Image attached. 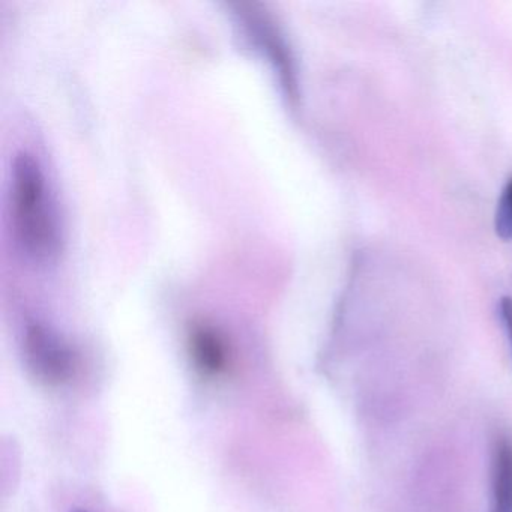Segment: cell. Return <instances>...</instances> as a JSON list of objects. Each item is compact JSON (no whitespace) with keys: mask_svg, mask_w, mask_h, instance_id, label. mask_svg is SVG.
I'll use <instances>...</instances> for the list:
<instances>
[{"mask_svg":"<svg viewBox=\"0 0 512 512\" xmlns=\"http://www.w3.org/2000/svg\"><path fill=\"white\" fill-rule=\"evenodd\" d=\"M74 512H86V511H82V509H77V511H74Z\"/></svg>","mask_w":512,"mask_h":512,"instance_id":"7","label":"cell"},{"mask_svg":"<svg viewBox=\"0 0 512 512\" xmlns=\"http://www.w3.org/2000/svg\"><path fill=\"white\" fill-rule=\"evenodd\" d=\"M496 232L505 241L512 239V179L506 184L497 206Z\"/></svg>","mask_w":512,"mask_h":512,"instance_id":"5","label":"cell"},{"mask_svg":"<svg viewBox=\"0 0 512 512\" xmlns=\"http://www.w3.org/2000/svg\"><path fill=\"white\" fill-rule=\"evenodd\" d=\"M191 358L197 370L205 376H218L227 367V347L217 329L200 323L194 325L188 337Z\"/></svg>","mask_w":512,"mask_h":512,"instance_id":"3","label":"cell"},{"mask_svg":"<svg viewBox=\"0 0 512 512\" xmlns=\"http://www.w3.org/2000/svg\"><path fill=\"white\" fill-rule=\"evenodd\" d=\"M500 316H502L503 325L508 332L509 341L512 344V299L503 298L500 301Z\"/></svg>","mask_w":512,"mask_h":512,"instance_id":"6","label":"cell"},{"mask_svg":"<svg viewBox=\"0 0 512 512\" xmlns=\"http://www.w3.org/2000/svg\"><path fill=\"white\" fill-rule=\"evenodd\" d=\"M10 214L14 238L26 256L52 260L59 251V227L46 176L38 160L22 151L11 167Z\"/></svg>","mask_w":512,"mask_h":512,"instance_id":"1","label":"cell"},{"mask_svg":"<svg viewBox=\"0 0 512 512\" xmlns=\"http://www.w3.org/2000/svg\"><path fill=\"white\" fill-rule=\"evenodd\" d=\"M25 359L29 370L46 385H61L74 370L70 347L46 326L31 325L25 335Z\"/></svg>","mask_w":512,"mask_h":512,"instance_id":"2","label":"cell"},{"mask_svg":"<svg viewBox=\"0 0 512 512\" xmlns=\"http://www.w3.org/2000/svg\"><path fill=\"white\" fill-rule=\"evenodd\" d=\"M491 511L512 512V437L499 436L491 455Z\"/></svg>","mask_w":512,"mask_h":512,"instance_id":"4","label":"cell"}]
</instances>
